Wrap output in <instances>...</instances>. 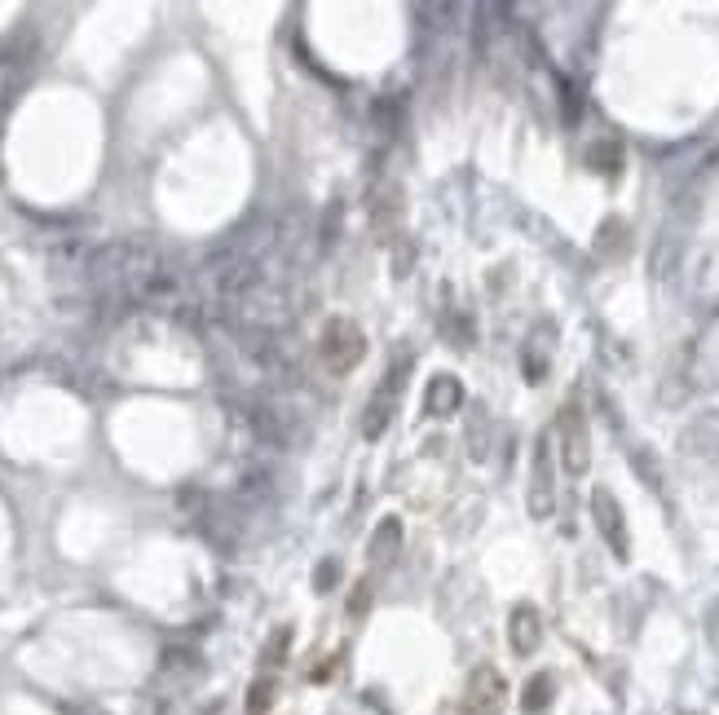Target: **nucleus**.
Wrapping results in <instances>:
<instances>
[{
	"label": "nucleus",
	"instance_id": "39448f33",
	"mask_svg": "<svg viewBox=\"0 0 719 715\" xmlns=\"http://www.w3.org/2000/svg\"><path fill=\"white\" fill-rule=\"evenodd\" d=\"M508 707V681L494 667H477L463 690V712L468 715H503Z\"/></svg>",
	"mask_w": 719,
	"mask_h": 715
},
{
	"label": "nucleus",
	"instance_id": "4468645a",
	"mask_svg": "<svg viewBox=\"0 0 719 715\" xmlns=\"http://www.w3.org/2000/svg\"><path fill=\"white\" fill-rule=\"evenodd\" d=\"M618 159H623V155H618V146H614V142H605V146H592V151H587V164H592L596 173H618Z\"/></svg>",
	"mask_w": 719,
	"mask_h": 715
},
{
	"label": "nucleus",
	"instance_id": "dca6fc26",
	"mask_svg": "<svg viewBox=\"0 0 719 715\" xmlns=\"http://www.w3.org/2000/svg\"><path fill=\"white\" fill-rule=\"evenodd\" d=\"M366 597H371V583H358V597H354V614L366 610Z\"/></svg>",
	"mask_w": 719,
	"mask_h": 715
},
{
	"label": "nucleus",
	"instance_id": "f8f14e48",
	"mask_svg": "<svg viewBox=\"0 0 719 715\" xmlns=\"http://www.w3.org/2000/svg\"><path fill=\"white\" fill-rule=\"evenodd\" d=\"M685 450L689 455H719V419H702L685 433Z\"/></svg>",
	"mask_w": 719,
	"mask_h": 715
},
{
	"label": "nucleus",
	"instance_id": "f03ea898",
	"mask_svg": "<svg viewBox=\"0 0 719 715\" xmlns=\"http://www.w3.org/2000/svg\"><path fill=\"white\" fill-rule=\"evenodd\" d=\"M366 354V336H362L358 323H350V319H332L327 328H323V341H319V357H323V366L327 371H336V375H345V371H354Z\"/></svg>",
	"mask_w": 719,
	"mask_h": 715
},
{
	"label": "nucleus",
	"instance_id": "9d476101",
	"mask_svg": "<svg viewBox=\"0 0 719 715\" xmlns=\"http://www.w3.org/2000/svg\"><path fill=\"white\" fill-rule=\"evenodd\" d=\"M521 362H525V380H530V384H539V380L548 375V362H552V341H548V328H539V332L525 341Z\"/></svg>",
	"mask_w": 719,
	"mask_h": 715
},
{
	"label": "nucleus",
	"instance_id": "1a4fd4ad",
	"mask_svg": "<svg viewBox=\"0 0 719 715\" xmlns=\"http://www.w3.org/2000/svg\"><path fill=\"white\" fill-rule=\"evenodd\" d=\"M397 552H402V521H397V517H384V521L375 526L371 543H366V561L384 570V566L397 561Z\"/></svg>",
	"mask_w": 719,
	"mask_h": 715
},
{
	"label": "nucleus",
	"instance_id": "f257e3e1",
	"mask_svg": "<svg viewBox=\"0 0 719 715\" xmlns=\"http://www.w3.org/2000/svg\"><path fill=\"white\" fill-rule=\"evenodd\" d=\"M556 450H561V468L570 477H583L592 468V428H587V411L579 402H565L556 415Z\"/></svg>",
	"mask_w": 719,
	"mask_h": 715
},
{
	"label": "nucleus",
	"instance_id": "ddd939ff",
	"mask_svg": "<svg viewBox=\"0 0 719 715\" xmlns=\"http://www.w3.org/2000/svg\"><path fill=\"white\" fill-rule=\"evenodd\" d=\"M548 703H552V676L543 672V676H534V681L525 685V694H521V707H525L530 715H539L543 707H548Z\"/></svg>",
	"mask_w": 719,
	"mask_h": 715
},
{
	"label": "nucleus",
	"instance_id": "6e6552de",
	"mask_svg": "<svg viewBox=\"0 0 719 715\" xmlns=\"http://www.w3.org/2000/svg\"><path fill=\"white\" fill-rule=\"evenodd\" d=\"M459 406H463V384H459V375H450V371L433 375L428 388H424V411L441 419V415H455Z\"/></svg>",
	"mask_w": 719,
	"mask_h": 715
},
{
	"label": "nucleus",
	"instance_id": "9b49d317",
	"mask_svg": "<svg viewBox=\"0 0 719 715\" xmlns=\"http://www.w3.org/2000/svg\"><path fill=\"white\" fill-rule=\"evenodd\" d=\"M397 213H402V199H397V186H393V182H388V186H375V190H371V221L388 230V226L397 221Z\"/></svg>",
	"mask_w": 719,
	"mask_h": 715
},
{
	"label": "nucleus",
	"instance_id": "0eeeda50",
	"mask_svg": "<svg viewBox=\"0 0 719 715\" xmlns=\"http://www.w3.org/2000/svg\"><path fill=\"white\" fill-rule=\"evenodd\" d=\"M508 641H512V654H517V659H530V654L539 650V641H543V619H539L534 605H517V610H512V619H508Z\"/></svg>",
	"mask_w": 719,
	"mask_h": 715
},
{
	"label": "nucleus",
	"instance_id": "7ed1b4c3",
	"mask_svg": "<svg viewBox=\"0 0 719 715\" xmlns=\"http://www.w3.org/2000/svg\"><path fill=\"white\" fill-rule=\"evenodd\" d=\"M410 371V357H397L384 375V384L371 393V406H366V419H362V433L366 437H379L388 424H393V411H397V397H402V380Z\"/></svg>",
	"mask_w": 719,
	"mask_h": 715
},
{
	"label": "nucleus",
	"instance_id": "2eb2a0df",
	"mask_svg": "<svg viewBox=\"0 0 719 715\" xmlns=\"http://www.w3.org/2000/svg\"><path fill=\"white\" fill-rule=\"evenodd\" d=\"M270 703H274V685L270 681H257L252 685V698H248V715H265Z\"/></svg>",
	"mask_w": 719,
	"mask_h": 715
},
{
	"label": "nucleus",
	"instance_id": "f3484780",
	"mask_svg": "<svg viewBox=\"0 0 719 715\" xmlns=\"http://www.w3.org/2000/svg\"><path fill=\"white\" fill-rule=\"evenodd\" d=\"M685 715H698V712H685Z\"/></svg>",
	"mask_w": 719,
	"mask_h": 715
},
{
	"label": "nucleus",
	"instance_id": "20e7f679",
	"mask_svg": "<svg viewBox=\"0 0 719 715\" xmlns=\"http://www.w3.org/2000/svg\"><path fill=\"white\" fill-rule=\"evenodd\" d=\"M592 521H596L601 539L609 543V552L618 561H627L632 557V539H627V517H623V504L614 499V490H605V486L592 490Z\"/></svg>",
	"mask_w": 719,
	"mask_h": 715
},
{
	"label": "nucleus",
	"instance_id": "423d86ee",
	"mask_svg": "<svg viewBox=\"0 0 719 715\" xmlns=\"http://www.w3.org/2000/svg\"><path fill=\"white\" fill-rule=\"evenodd\" d=\"M556 508V481H552V433L539 437L534 446V468H530V517H552Z\"/></svg>",
	"mask_w": 719,
	"mask_h": 715
}]
</instances>
